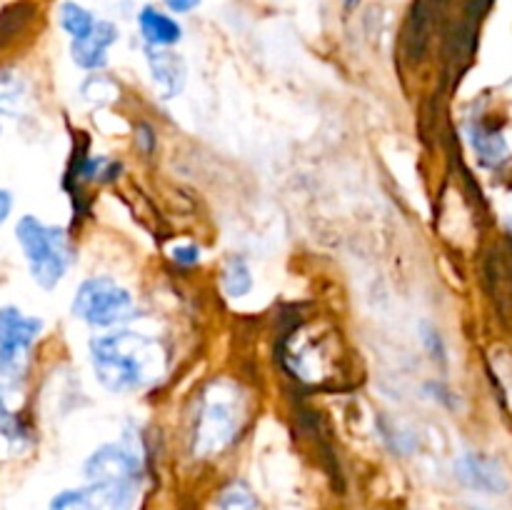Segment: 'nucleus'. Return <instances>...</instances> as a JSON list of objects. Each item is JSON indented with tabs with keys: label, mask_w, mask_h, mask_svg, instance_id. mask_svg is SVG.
I'll use <instances>...</instances> for the list:
<instances>
[{
	"label": "nucleus",
	"mask_w": 512,
	"mask_h": 510,
	"mask_svg": "<svg viewBox=\"0 0 512 510\" xmlns=\"http://www.w3.org/2000/svg\"><path fill=\"white\" fill-rule=\"evenodd\" d=\"M95 380L110 393H135L165 373V355L158 340L135 330L118 328L95 335L88 345Z\"/></svg>",
	"instance_id": "nucleus-1"
},
{
	"label": "nucleus",
	"mask_w": 512,
	"mask_h": 510,
	"mask_svg": "<svg viewBox=\"0 0 512 510\" xmlns=\"http://www.w3.org/2000/svg\"><path fill=\"white\" fill-rule=\"evenodd\" d=\"M15 238L28 260L30 275L45 290H53L73 265V248L58 225H45L35 215H23L15 225Z\"/></svg>",
	"instance_id": "nucleus-2"
},
{
	"label": "nucleus",
	"mask_w": 512,
	"mask_h": 510,
	"mask_svg": "<svg viewBox=\"0 0 512 510\" xmlns=\"http://www.w3.org/2000/svg\"><path fill=\"white\" fill-rule=\"evenodd\" d=\"M73 315L93 328H115L135 318V300L128 288L113 278L95 275V278L83 280L75 290Z\"/></svg>",
	"instance_id": "nucleus-3"
},
{
	"label": "nucleus",
	"mask_w": 512,
	"mask_h": 510,
	"mask_svg": "<svg viewBox=\"0 0 512 510\" xmlns=\"http://www.w3.org/2000/svg\"><path fill=\"white\" fill-rule=\"evenodd\" d=\"M43 330V320L25 315L15 305L0 308V378L18 380L23 375L28 353Z\"/></svg>",
	"instance_id": "nucleus-4"
},
{
	"label": "nucleus",
	"mask_w": 512,
	"mask_h": 510,
	"mask_svg": "<svg viewBox=\"0 0 512 510\" xmlns=\"http://www.w3.org/2000/svg\"><path fill=\"white\" fill-rule=\"evenodd\" d=\"M85 478L90 483L108 485L118 493L135 498V483L140 475V455L130 443H105L85 460Z\"/></svg>",
	"instance_id": "nucleus-5"
},
{
	"label": "nucleus",
	"mask_w": 512,
	"mask_h": 510,
	"mask_svg": "<svg viewBox=\"0 0 512 510\" xmlns=\"http://www.w3.org/2000/svg\"><path fill=\"white\" fill-rule=\"evenodd\" d=\"M238 433V410L225 398H208L195 420L193 450L198 455L220 453Z\"/></svg>",
	"instance_id": "nucleus-6"
},
{
	"label": "nucleus",
	"mask_w": 512,
	"mask_h": 510,
	"mask_svg": "<svg viewBox=\"0 0 512 510\" xmlns=\"http://www.w3.org/2000/svg\"><path fill=\"white\" fill-rule=\"evenodd\" d=\"M133 498L108 488V485L90 483L85 488H70L50 500V510H125Z\"/></svg>",
	"instance_id": "nucleus-7"
},
{
	"label": "nucleus",
	"mask_w": 512,
	"mask_h": 510,
	"mask_svg": "<svg viewBox=\"0 0 512 510\" xmlns=\"http://www.w3.org/2000/svg\"><path fill=\"white\" fill-rule=\"evenodd\" d=\"M148 68L153 78L155 90L163 100H173L183 93L185 80H188V68L185 60L170 48H148Z\"/></svg>",
	"instance_id": "nucleus-8"
},
{
	"label": "nucleus",
	"mask_w": 512,
	"mask_h": 510,
	"mask_svg": "<svg viewBox=\"0 0 512 510\" xmlns=\"http://www.w3.org/2000/svg\"><path fill=\"white\" fill-rule=\"evenodd\" d=\"M118 40V28L108 20H98L85 38L70 43V58L83 70H100L108 65L110 45Z\"/></svg>",
	"instance_id": "nucleus-9"
},
{
	"label": "nucleus",
	"mask_w": 512,
	"mask_h": 510,
	"mask_svg": "<svg viewBox=\"0 0 512 510\" xmlns=\"http://www.w3.org/2000/svg\"><path fill=\"white\" fill-rule=\"evenodd\" d=\"M138 25L145 43L153 45V48H170V45H175L180 38H183V28H180L178 20L160 13V10L150 8V5L140 10Z\"/></svg>",
	"instance_id": "nucleus-10"
},
{
	"label": "nucleus",
	"mask_w": 512,
	"mask_h": 510,
	"mask_svg": "<svg viewBox=\"0 0 512 510\" xmlns=\"http://www.w3.org/2000/svg\"><path fill=\"white\" fill-rule=\"evenodd\" d=\"M468 140L473 150L478 153L480 163L483 165H498L508 158V143L498 130L488 128L483 123H473L468 128Z\"/></svg>",
	"instance_id": "nucleus-11"
},
{
	"label": "nucleus",
	"mask_w": 512,
	"mask_h": 510,
	"mask_svg": "<svg viewBox=\"0 0 512 510\" xmlns=\"http://www.w3.org/2000/svg\"><path fill=\"white\" fill-rule=\"evenodd\" d=\"M460 478L465 480L473 488H483V490H503L505 488V478L500 475V468L493 463H485L480 458H465L463 463L458 465Z\"/></svg>",
	"instance_id": "nucleus-12"
},
{
	"label": "nucleus",
	"mask_w": 512,
	"mask_h": 510,
	"mask_svg": "<svg viewBox=\"0 0 512 510\" xmlns=\"http://www.w3.org/2000/svg\"><path fill=\"white\" fill-rule=\"evenodd\" d=\"M223 290L230 298H243L253 290V273L243 258H230L223 268Z\"/></svg>",
	"instance_id": "nucleus-13"
},
{
	"label": "nucleus",
	"mask_w": 512,
	"mask_h": 510,
	"mask_svg": "<svg viewBox=\"0 0 512 510\" xmlns=\"http://www.w3.org/2000/svg\"><path fill=\"white\" fill-rule=\"evenodd\" d=\"M95 23H98V20H95L93 13L85 10L83 5L78 3L60 5V28H63L73 40L85 38V35L95 28Z\"/></svg>",
	"instance_id": "nucleus-14"
},
{
	"label": "nucleus",
	"mask_w": 512,
	"mask_h": 510,
	"mask_svg": "<svg viewBox=\"0 0 512 510\" xmlns=\"http://www.w3.org/2000/svg\"><path fill=\"white\" fill-rule=\"evenodd\" d=\"M28 98V85L13 73H0V115H15Z\"/></svg>",
	"instance_id": "nucleus-15"
},
{
	"label": "nucleus",
	"mask_w": 512,
	"mask_h": 510,
	"mask_svg": "<svg viewBox=\"0 0 512 510\" xmlns=\"http://www.w3.org/2000/svg\"><path fill=\"white\" fill-rule=\"evenodd\" d=\"M255 498L245 483H233L220 495V510H255Z\"/></svg>",
	"instance_id": "nucleus-16"
},
{
	"label": "nucleus",
	"mask_w": 512,
	"mask_h": 510,
	"mask_svg": "<svg viewBox=\"0 0 512 510\" xmlns=\"http://www.w3.org/2000/svg\"><path fill=\"white\" fill-rule=\"evenodd\" d=\"M0 433H3V438L10 440V443H20V440H25V435H28L18 415L8 410L3 395H0Z\"/></svg>",
	"instance_id": "nucleus-17"
},
{
	"label": "nucleus",
	"mask_w": 512,
	"mask_h": 510,
	"mask_svg": "<svg viewBox=\"0 0 512 510\" xmlns=\"http://www.w3.org/2000/svg\"><path fill=\"white\" fill-rule=\"evenodd\" d=\"M170 255L178 265H195L200 260V248L198 245H175Z\"/></svg>",
	"instance_id": "nucleus-18"
},
{
	"label": "nucleus",
	"mask_w": 512,
	"mask_h": 510,
	"mask_svg": "<svg viewBox=\"0 0 512 510\" xmlns=\"http://www.w3.org/2000/svg\"><path fill=\"white\" fill-rule=\"evenodd\" d=\"M170 13H190L200 5V0H163Z\"/></svg>",
	"instance_id": "nucleus-19"
},
{
	"label": "nucleus",
	"mask_w": 512,
	"mask_h": 510,
	"mask_svg": "<svg viewBox=\"0 0 512 510\" xmlns=\"http://www.w3.org/2000/svg\"><path fill=\"white\" fill-rule=\"evenodd\" d=\"M10 208H13V195H10L8 190H0V225L8 220Z\"/></svg>",
	"instance_id": "nucleus-20"
},
{
	"label": "nucleus",
	"mask_w": 512,
	"mask_h": 510,
	"mask_svg": "<svg viewBox=\"0 0 512 510\" xmlns=\"http://www.w3.org/2000/svg\"><path fill=\"white\" fill-rule=\"evenodd\" d=\"M358 3H360V0H348V3H345V8H348V10H353L355 5H358Z\"/></svg>",
	"instance_id": "nucleus-21"
},
{
	"label": "nucleus",
	"mask_w": 512,
	"mask_h": 510,
	"mask_svg": "<svg viewBox=\"0 0 512 510\" xmlns=\"http://www.w3.org/2000/svg\"><path fill=\"white\" fill-rule=\"evenodd\" d=\"M510 230H512V220H510Z\"/></svg>",
	"instance_id": "nucleus-22"
}]
</instances>
